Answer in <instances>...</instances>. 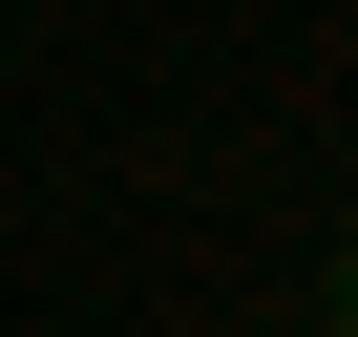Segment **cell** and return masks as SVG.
<instances>
[{"instance_id":"cell-1","label":"cell","mask_w":358,"mask_h":337,"mask_svg":"<svg viewBox=\"0 0 358 337\" xmlns=\"http://www.w3.org/2000/svg\"><path fill=\"white\" fill-rule=\"evenodd\" d=\"M337 316H358V232H337Z\"/></svg>"},{"instance_id":"cell-2","label":"cell","mask_w":358,"mask_h":337,"mask_svg":"<svg viewBox=\"0 0 358 337\" xmlns=\"http://www.w3.org/2000/svg\"><path fill=\"white\" fill-rule=\"evenodd\" d=\"M337 337H358V316H337Z\"/></svg>"}]
</instances>
